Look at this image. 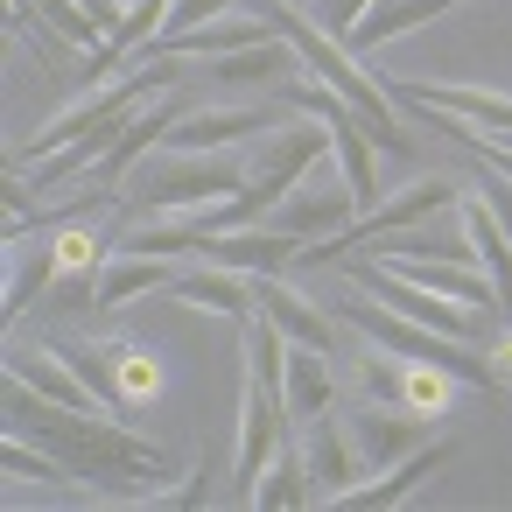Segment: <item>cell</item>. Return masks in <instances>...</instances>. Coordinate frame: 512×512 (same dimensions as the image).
Masks as SVG:
<instances>
[{
	"label": "cell",
	"instance_id": "d6986e66",
	"mask_svg": "<svg viewBox=\"0 0 512 512\" xmlns=\"http://www.w3.org/2000/svg\"><path fill=\"white\" fill-rule=\"evenodd\" d=\"M456 218H463V232H470V246H477V267H484L491 288H498V316H512V232L498 225V211H491L477 190L456 197Z\"/></svg>",
	"mask_w": 512,
	"mask_h": 512
},
{
	"label": "cell",
	"instance_id": "9a60e30c",
	"mask_svg": "<svg viewBox=\"0 0 512 512\" xmlns=\"http://www.w3.org/2000/svg\"><path fill=\"white\" fill-rule=\"evenodd\" d=\"M253 302L260 316H274L288 330V344H316V351H337V316H323L302 288H288L281 274H253Z\"/></svg>",
	"mask_w": 512,
	"mask_h": 512
},
{
	"label": "cell",
	"instance_id": "ffe728a7",
	"mask_svg": "<svg viewBox=\"0 0 512 512\" xmlns=\"http://www.w3.org/2000/svg\"><path fill=\"white\" fill-rule=\"evenodd\" d=\"M57 288V239H50V225H43V239H8V323H22L29 309H36V295H50Z\"/></svg>",
	"mask_w": 512,
	"mask_h": 512
},
{
	"label": "cell",
	"instance_id": "3957f363",
	"mask_svg": "<svg viewBox=\"0 0 512 512\" xmlns=\"http://www.w3.org/2000/svg\"><path fill=\"white\" fill-rule=\"evenodd\" d=\"M246 190V162L225 148H169L148 155L120 183V218H169V211H204Z\"/></svg>",
	"mask_w": 512,
	"mask_h": 512
},
{
	"label": "cell",
	"instance_id": "8992f818",
	"mask_svg": "<svg viewBox=\"0 0 512 512\" xmlns=\"http://www.w3.org/2000/svg\"><path fill=\"white\" fill-rule=\"evenodd\" d=\"M267 218L309 246V239H337V232H351V225H358V197H351V183H344L337 162H316V169H309V176H302Z\"/></svg>",
	"mask_w": 512,
	"mask_h": 512
},
{
	"label": "cell",
	"instance_id": "4fadbf2b",
	"mask_svg": "<svg viewBox=\"0 0 512 512\" xmlns=\"http://www.w3.org/2000/svg\"><path fill=\"white\" fill-rule=\"evenodd\" d=\"M169 295L183 302V309H211V316H232V323H246L260 302H253V274L246 267H218V260H197V267H183L176 281H169Z\"/></svg>",
	"mask_w": 512,
	"mask_h": 512
},
{
	"label": "cell",
	"instance_id": "8fae6325",
	"mask_svg": "<svg viewBox=\"0 0 512 512\" xmlns=\"http://www.w3.org/2000/svg\"><path fill=\"white\" fill-rule=\"evenodd\" d=\"M8 379H29L36 393H50V400H64V407H85V414H113L106 407V393L43 337V344H22V351H8Z\"/></svg>",
	"mask_w": 512,
	"mask_h": 512
},
{
	"label": "cell",
	"instance_id": "e0dca14e",
	"mask_svg": "<svg viewBox=\"0 0 512 512\" xmlns=\"http://www.w3.org/2000/svg\"><path fill=\"white\" fill-rule=\"evenodd\" d=\"M456 456V435H435V442H421L414 456H400V463H386V477H365V484H351L337 505H358V512H372V505H400L414 484H428L442 463Z\"/></svg>",
	"mask_w": 512,
	"mask_h": 512
},
{
	"label": "cell",
	"instance_id": "2e32d148",
	"mask_svg": "<svg viewBox=\"0 0 512 512\" xmlns=\"http://www.w3.org/2000/svg\"><path fill=\"white\" fill-rule=\"evenodd\" d=\"M99 393L113 400V414H134L141 400H155V393H162L155 351H141V344H127V337L99 344Z\"/></svg>",
	"mask_w": 512,
	"mask_h": 512
},
{
	"label": "cell",
	"instance_id": "484cf974",
	"mask_svg": "<svg viewBox=\"0 0 512 512\" xmlns=\"http://www.w3.org/2000/svg\"><path fill=\"white\" fill-rule=\"evenodd\" d=\"M484 365H491V386L505 393V386H512V323H505L498 337H484Z\"/></svg>",
	"mask_w": 512,
	"mask_h": 512
},
{
	"label": "cell",
	"instance_id": "83f0119b",
	"mask_svg": "<svg viewBox=\"0 0 512 512\" xmlns=\"http://www.w3.org/2000/svg\"><path fill=\"white\" fill-rule=\"evenodd\" d=\"M505 141H512V134H505Z\"/></svg>",
	"mask_w": 512,
	"mask_h": 512
},
{
	"label": "cell",
	"instance_id": "5bb4252c",
	"mask_svg": "<svg viewBox=\"0 0 512 512\" xmlns=\"http://www.w3.org/2000/svg\"><path fill=\"white\" fill-rule=\"evenodd\" d=\"M267 127H281L274 106H190L169 127V148H239V141H253Z\"/></svg>",
	"mask_w": 512,
	"mask_h": 512
},
{
	"label": "cell",
	"instance_id": "44dd1931",
	"mask_svg": "<svg viewBox=\"0 0 512 512\" xmlns=\"http://www.w3.org/2000/svg\"><path fill=\"white\" fill-rule=\"evenodd\" d=\"M183 267L176 260H162V253H134V246H113L106 253V267H99V302L92 309H120V302H134V295H155V288H169Z\"/></svg>",
	"mask_w": 512,
	"mask_h": 512
},
{
	"label": "cell",
	"instance_id": "ac0fdd59",
	"mask_svg": "<svg viewBox=\"0 0 512 512\" xmlns=\"http://www.w3.org/2000/svg\"><path fill=\"white\" fill-rule=\"evenodd\" d=\"M246 505H260V512H302V505H316V484H309V456H302L295 421L274 442V456H267V470H260V484H253Z\"/></svg>",
	"mask_w": 512,
	"mask_h": 512
},
{
	"label": "cell",
	"instance_id": "d4e9b609",
	"mask_svg": "<svg viewBox=\"0 0 512 512\" xmlns=\"http://www.w3.org/2000/svg\"><path fill=\"white\" fill-rule=\"evenodd\" d=\"M232 8H246V0H169V29H162V36H183V29H204V22H225Z\"/></svg>",
	"mask_w": 512,
	"mask_h": 512
},
{
	"label": "cell",
	"instance_id": "ba28073f",
	"mask_svg": "<svg viewBox=\"0 0 512 512\" xmlns=\"http://www.w3.org/2000/svg\"><path fill=\"white\" fill-rule=\"evenodd\" d=\"M295 435H302V456H309V484H316V505H337L351 484H365V456H358V442H351V428H344V407H330V414H309V421H295Z\"/></svg>",
	"mask_w": 512,
	"mask_h": 512
},
{
	"label": "cell",
	"instance_id": "7c38bea8",
	"mask_svg": "<svg viewBox=\"0 0 512 512\" xmlns=\"http://www.w3.org/2000/svg\"><path fill=\"white\" fill-rule=\"evenodd\" d=\"M295 253H302V239L295 232H267V225H232V232H211L204 246H197V260H218V267H246V274H288L295 267Z\"/></svg>",
	"mask_w": 512,
	"mask_h": 512
},
{
	"label": "cell",
	"instance_id": "6da1fadb",
	"mask_svg": "<svg viewBox=\"0 0 512 512\" xmlns=\"http://www.w3.org/2000/svg\"><path fill=\"white\" fill-rule=\"evenodd\" d=\"M8 428L50 442L64 470L85 484V505H176V463L148 435H134L127 414H85L36 393L29 379H8Z\"/></svg>",
	"mask_w": 512,
	"mask_h": 512
},
{
	"label": "cell",
	"instance_id": "cb8c5ba5",
	"mask_svg": "<svg viewBox=\"0 0 512 512\" xmlns=\"http://www.w3.org/2000/svg\"><path fill=\"white\" fill-rule=\"evenodd\" d=\"M162 29H169V0H127V15H120V29L106 36V50H92V71H113L120 57L148 50Z\"/></svg>",
	"mask_w": 512,
	"mask_h": 512
},
{
	"label": "cell",
	"instance_id": "4316f807",
	"mask_svg": "<svg viewBox=\"0 0 512 512\" xmlns=\"http://www.w3.org/2000/svg\"><path fill=\"white\" fill-rule=\"evenodd\" d=\"M295 8H302V0H295Z\"/></svg>",
	"mask_w": 512,
	"mask_h": 512
},
{
	"label": "cell",
	"instance_id": "7a4b0ae2",
	"mask_svg": "<svg viewBox=\"0 0 512 512\" xmlns=\"http://www.w3.org/2000/svg\"><path fill=\"white\" fill-rule=\"evenodd\" d=\"M246 8H253V15H267V22H274V29L302 50V64H309L330 92H344V99L358 106V120L372 127V141H379L386 155L414 162V141L393 127V92H379V78H372V71H358V57H351V50H344L323 22H302V15H295V0H246Z\"/></svg>",
	"mask_w": 512,
	"mask_h": 512
},
{
	"label": "cell",
	"instance_id": "30bf717a",
	"mask_svg": "<svg viewBox=\"0 0 512 512\" xmlns=\"http://www.w3.org/2000/svg\"><path fill=\"white\" fill-rule=\"evenodd\" d=\"M400 106L414 113H449V120H470L484 134H512V92H484V85H414V78H393L386 85Z\"/></svg>",
	"mask_w": 512,
	"mask_h": 512
},
{
	"label": "cell",
	"instance_id": "277c9868",
	"mask_svg": "<svg viewBox=\"0 0 512 512\" xmlns=\"http://www.w3.org/2000/svg\"><path fill=\"white\" fill-rule=\"evenodd\" d=\"M316 162H330V127L323 120H281V127H267L260 134V148L246 155V190H239V218L246 225H267V211L316 169Z\"/></svg>",
	"mask_w": 512,
	"mask_h": 512
},
{
	"label": "cell",
	"instance_id": "5b68a950",
	"mask_svg": "<svg viewBox=\"0 0 512 512\" xmlns=\"http://www.w3.org/2000/svg\"><path fill=\"white\" fill-rule=\"evenodd\" d=\"M456 183L449 176H414L407 190H393V197H379L372 211H358V225L351 232H337V239H323V246H302L295 253V267L302 274H323L330 260H344L351 246H379V239H393V232H407V225H428V218H442V211H456Z\"/></svg>",
	"mask_w": 512,
	"mask_h": 512
},
{
	"label": "cell",
	"instance_id": "9c48e42d",
	"mask_svg": "<svg viewBox=\"0 0 512 512\" xmlns=\"http://www.w3.org/2000/svg\"><path fill=\"white\" fill-rule=\"evenodd\" d=\"M183 113H190V99H183V92H162V99H148V106H141V113L120 127V141L99 155V176H92V183L120 190V183H127V176H134V169H141V162H148L162 141H169V127H176Z\"/></svg>",
	"mask_w": 512,
	"mask_h": 512
},
{
	"label": "cell",
	"instance_id": "52a82bcc",
	"mask_svg": "<svg viewBox=\"0 0 512 512\" xmlns=\"http://www.w3.org/2000/svg\"><path fill=\"white\" fill-rule=\"evenodd\" d=\"M344 428H351V442H358V456L372 470H386V463L414 456L421 442H435V414H421L407 400H372V393L344 407Z\"/></svg>",
	"mask_w": 512,
	"mask_h": 512
},
{
	"label": "cell",
	"instance_id": "603a6c76",
	"mask_svg": "<svg viewBox=\"0 0 512 512\" xmlns=\"http://www.w3.org/2000/svg\"><path fill=\"white\" fill-rule=\"evenodd\" d=\"M330 407H344V400H337L330 351H316V344H288V421H309V414H330Z\"/></svg>",
	"mask_w": 512,
	"mask_h": 512
},
{
	"label": "cell",
	"instance_id": "7402d4cb",
	"mask_svg": "<svg viewBox=\"0 0 512 512\" xmlns=\"http://www.w3.org/2000/svg\"><path fill=\"white\" fill-rule=\"evenodd\" d=\"M456 0H372L365 8V22L351 29V57H379L386 43H400V36H414L421 22H435V15H449Z\"/></svg>",
	"mask_w": 512,
	"mask_h": 512
}]
</instances>
